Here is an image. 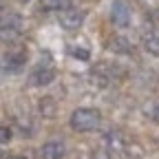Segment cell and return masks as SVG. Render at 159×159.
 Masks as SVG:
<instances>
[{
	"instance_id": "3",
	"label": "cell",
	"mask_w": 159,
	"mask_h": 159,
	"mask_svg": "<svg viewBox=\"0 0 159 159\" xmlns=\"http://www.w3.org/2000/svg\"><path fill=\"white\" fill-rule=\"evenodd\" d=\"M82 22H84V13L80 11V9H64V11H60V25H62L64 29H69V31H75V29H80L82 27Z\"/></svg>"
},
{
	"instance_id": "11",
	"label": "cell",
	"mask_w": 159,
	"mask_h": 159,
	"mask_svg": "<svg viewBox=\"0 0 159 159\" xmlns=\"http://www.w3.org/2000/svg\"><path fill=\"white\" fill-rule=\"evenodd\" d=\"M40 5H42L44 11H64L69 9V0H40Z\"/></svg>"
},
{
	"instance_id": "15",
	"label": "cell",
	"mask_w": 159,
	"mask_h": 159,
	"mask_svg": "<svg viewBox=\"0 0 159 159\" xmlns=\"http://www.w3.org/2000/svg\"><path fill=\"white\" fill-rule=\"evenodd\" d=\"M71 55L77 57V60H89V51L82 49V47H73V49H71Z\"/></svg>"
},
{
	"instance_id": "16",
	"label": "cell",
	"mask_w": 159,
	"mask_h": 159,
	"mask_svg": "<svg viewBox=\"0 0 159 159\" xmlns=\"http://www.w3.org/2000/svg\"><path fill=\"white\" fill-rule=\"evenodd\" d=\"M152 119H155V122H157V124H159V106H157V108H155V111H152Z\"/></svg>"
},
{
	"instance_id": "4",
	"label": "cell",
	"mask_w": 159,
	"mask_h": 159,
	"mask_svg": "<svg viewBox=\"0 0 159 159\" xmlns=\"http://www.w3.org/2000/svg\"><path fill=\"white\" fill-rule=\"evenodd\" d=\"M55 80V69L53 66H38L29 75V84L31 86H47Z\"/></svg>"
},
{
	"instance_id": "2",
	"label": "cell",
	"mask_w": 159,
	"mask_h": 159,
	"mask_svg": "<svg viewBox=\"0 0 159 159\" xmlns=\"http://www.w3.org/2000/svg\"><path fill=\"white\" fill-rule=\"evenodd\" d=\"M111 20H113V25H117V27L130 25L133 9H130V5L126 2V0H113V5H111Z\"/></svg>"
},
{
	"instance_id": "1",
	"label": "cell",
	"mask_w": 159,
	"mask_h": 159,
	"mask_svg": "<svg viewBox=\"0 0 159 159\" xmlns=\"http://www.w3.org/2000/svg\"><path fill=\"white\" fill-rule=\"evenodd\" d=\"M102 122V115L95 108H77L73 115H71V128L77 130V133H89V130H95Z\"/></svg>"
},
{
	"instance_id": "18",
	"label": "cell",
	"mask_w": 159,
	"mask_h": 159,
	"mask_svg": "<svg viewBox=\"0 0 159 159\" xmlns=\"http://www.w3.org/2000/svg\"><path fill=\"white\" fill-rule=\"evenodd\" d=\"M0 159H2V150H0Z\"/></svg>"
},
{
	"instance_id": "13",
	"label": "cell",
	"mask_w": 159,
	"mask_h": 159,
	"mask_svg": "<svg viewBox=\"0 0 159 159\" xmlns=\"http://www.w3.org/2000/svg\"><path fill=\"white\" fill-rule=\"evenodd\" d=\"M144 49H146V53L159 57V35H148L144 40Z\"/></svg>"
},
{
	"instance_id": "9",
	"label": "cell",
	"mask_w": 159,
	"mask_h": 159,
	"mask_svg": "<svg viewBox=\"0 0 159 159\" xmlns=\"http://www.w3.org/2000/svg\"><path fill=\"white\" fill-rule=\"evenodd\" d=\"M22 27V18L18 13H2L0 16V29H20Z\"/></svg>"
},
{
	"instance_id": "5",
	"label": "cell",
	"mask_w": 159,
	"mask_h": 159,
	"mask_svg": "<svg viewBox=\"0 0 159 159\" xmlns=\"http://www.w3.org/2000/svg\"><path fill=\"white\" fill-rule=\"evenodd\" d=\"M25 62H27V55H25L22 51H13V53H7V55H5V60H2V64H5V71H9V73H18L20 69L25 66Z\"/></svg>"
},
{
	"instance_id": "17",
	"label": "cell",
	"mask_w": 159,
	"mask_h": 159,
	"mask_svg": "<svg viewBox=\"0 0 159 159\" xmlns=\"http://www.w3.org/2000/svg\"><path fill=\"white\" fill-rule=\"evenodd\" d=\"M11 159H25V157H11Z\"/></svg>"
},
{
	"instance_id": "10",
	"label": "cell",
	"mask_w": 159,
	"mask_h": 159,
	"mask_svg": "<svg viewBox=\"0 0 159 159\" xmlns=\"http://www.w3.org/2000/svg\"><path fill=\"white\" fill-rule=\"evenodd\" d=\"M38 111L42 117H53L55 115V102H53V97H42L38 102Z\"/></svg>"
},
{
	"instance_id": "7",
	"label": "cell",
	"mask_w": 159,
	"mask_h": 159,
	"mask_svg": "<svg viewBox=\"0 0 159 159\" xmlns=\"http://www.w3.org/2000/svg\"><path fill=\"white\" fill-rule=\"evenodd\" d=\"M117 155L122 157V159H142L144 157V148L139 146V144H135V142H126Z\"/></svg>"
},
{
	"instance_id": "6",
	"label": "cell",
	"mask_w": 159,
	"mask_h": 159,
	"mask_svg": "<svg viewBox=\"0 0 159 159\" xmlns=\"http://www.w3.org/2000/svg\"><path fill=\"white\" fill-rule=\"evenodd\" d=\"M64 152H66V148H64L62 142H47L42 146V150H40L42 159H62Z\"/></svg>"
},
{
	"instance_id": "8",
	"label": "cell",
	"mask_w": 159,
	"mask_h": 159,
	"mask_svg": "<svg viewBox=\"0 0 159 159\" xmlns=\"http://www.w3.org/2000/svg\"><path fill=\"white\" fill-rule=\"evenodd\" d=\"M108 49H111L113 53H119V55H124V53H130V51H133V44L128 42L126 38L117 35V38H113L111 42H108Z\"/></svg>"
},
{
	"instance_id": "12",
	"label": "cell",
	"mask_w": 159,
	"mask_h": 159,
	"mask_svg": "<svg viewBox=\"0 0 159 159\" xmlns=\"http://www.w3.org/2000/svg\"><path fill=\"white\" fill-rule=\"evenodd\" d=\"M20 40V29H0V42L13 44Z\"/></svg>"
},
{
	"instance_id": "14",
	"label": "cell",
	"mask_w": 159,
	"mask_h": 159,
	"mask_svg": "<svg viewBox=\"0 0 159 159\" xmlns=\"http://www.w3.org/2000/svg\"><path fill=\"white\" fill-rule=\"evenodd\" d=\"M9 142H11V128L0 126V144H9Z\"/></svg>"
}]
</instances>
